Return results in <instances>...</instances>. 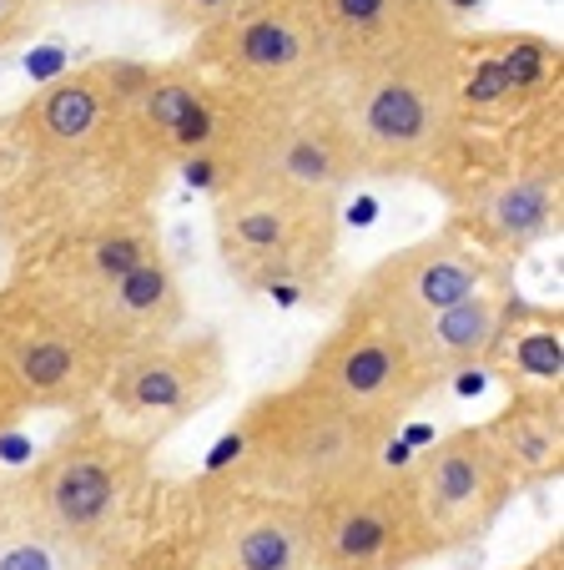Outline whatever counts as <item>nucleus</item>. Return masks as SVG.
<instances>
[{"mask_svg":"<svg viewBox=\"0 0 564 570\" xmlns=\"http://www.w3.org/2000/svg\"><path fill=\"white\" fill-rule=\"evenodd\" d=\"M147 61L101 56L0 111V237L16 253L91 217L157 207L167 167L131 127Z\"/></svg>","mask_w":564,"mask_h":570,"instance_id":"obj_1","label":"nucleus"},{"mask_svg":"<svg viewBox=\"0 0 564 570\" xmlns=\"http://www.w3.org/2000/svg\"><path fill=\"white\" fill-rule=\"evenodd\" d=\"M458 26H428L414 41L363 56L323 81L318 101L338 127L358 177L434 183L438 193L468 173L454 117Z\"/></svg>","mask_w":564,"mask_h":570,"instance_id":"obj_2","label":"nucleus"},{"mask_svg":"<svg viewBox=\"0 0 564 570\" xmlns=\"http://www.w3.org/2000/svg\"><path fill=\"white\" fill-rule=\"evenodd\" d=\"M394 430L298 384L267 389L237 414L212 460V480L283 505H318L388 460Z\"/></svg>","mask_w":564,"mask_h":570,"instance_id":"obj_3","label":"nucleus"},{"mask_svg":"<svg viewBox=\"0 0 564 570\" xmlns=\"http://www.w3.org/2000/svg\"><path fill=\"white\" fill-rule=\"evenodd\" d=\"M151 480V444L121 434L101 410L76 424L21 474L11 500L76 556H101L131 525Z\"/></svg>","mask_w":564,"mask_h":570,"instance_id":"obj_4","label":"nucleus"},{"mask_svg":"<svg viewBox=\"0 0 564 570\" xmlns=\"http://www.w3.org/2000/svg\"><path fill=\"white\" fill-rule=\"evenodd\" d=\"M212 233L222 268L247 293H273L283 303L313 298L338 278V197L247 177L212 197Z\"/></svg>","mask_w":564,"mask_h":570,"instance_id":"obj_5","label":"nucleus"},{"mask_svg":"<svg viewBox=\"0 0 564 570\" xmlns=\"http://www.w3.org/2000/svg\"><path fill=\"white\" fill-rule=\"evenodd\" d=\"M187 61L212 81L273 101H308L333 76L318 0H237L192 36Z\"/></svg>","mask_w":564,"mask_h":570,"instance_id":"obj_6","label":"nucleus"},{"mask_svg":"<svg viewBox=\"0 0 564 570\" xmlns=\"http://www.w3.org/2000/svg\"><path fill=\"white\" fill-rule=\"evenodd\" d=\"M0 374L21 394L26 414H91L111 374V348L101 344L71 308L46 303L26 288H0Z\"/></svg>","mask_w":564,"mask_h":570,"instance_id":"obj_7","label":"nucleus"},{"mask_svg":"<svg viewBox=\"0 0 564 570\" xmlns=\"http://www.w3.org/2000/svg\"><path fill=\"white\" fill-rule=\"evenodd\" d=\"M298 379L328 394L333 404L388 424V430H398L434 394L404 328L358 303H343V318L313 344Z\"/></svg>","mask_w":564,"mask_h":570,"instance_id":"obj_8","label":"nucleus"},{"mask_svg":"<svg viewBox=\"0 0 564 570\" xmlns=\"http://www.w3.org/2000/svg\"><path fill=\"white\" fill-rule=\"evenodd\" d=\"M227 389V348L217 334H177L131 348L111 364L101 410L121 434L157 444L167 430L197 420Z\"/></svg>","mask_w":564,"mask_h":570,"instance_id":"obj_9","label":"nucleus"},{"mask_svg":"<svg viewBox=\"0 0 564 570\" xmlns=\"http://www.w3.org/2000/svg\"><path fill=\"white\" fill-rule=\"evenodd\" d=\"M404 484L414 495V510L424 520V535L434 546V556H454V550L479 546L499 525L509 500L520 495L514 474L504 470V460L484 440L479 424L448 430L444 440L418 450L404 464Z\"/></svg>","mask_w":564,"mask_h":570,"instance_id":"obj_10","label":"nucleus"},{"mask_svg":"<svg viewBox=\"0 0 564 570\" xmlns=\"http://www.w3.org/2000/svg\"><path fill=\"white\" fill-rule=\"evenodd\" d=\"M308 530L313 570H414L424 560H438L404 484V470H388V464L308 505Z\"/></svg>","mask_w":564,"mask_h":570,"instance_id":"obj_11","label":"nucleus"},{"mask_svg":"<svg viewBox=\"0 0 564 570\" xmlns=\"http://www.w3.org/2000/svg\"><path fill=\"white\" fill-rule=\"evenodd\" d=\"M564 51L540 31H458L454 117L464 147L479 131H509L534 101L560 91Z\"/></svg>","mask_w":564,"mask_h":570,"instance_id":"obj_12","label":"nucleus"},{"mask_svg":"<svg viewBox=\"0 0 564 570\" xmlns=\"http://www.w3.org/2000/svg\"><path fill=\"white\" fill-rule=\"evenodd\" d=\"M514 278V268L494 263L489 253H479L464 233L454 227H438V233L418 237L408 248H394L388 258H378L358 283H353L348 303L358 308L384 313L398 328H414V323L434 318V313L454 308V303L474 298V293L494 288V283Z\"/></svg>","mask_w":564,"mask_h":570,"instance_id":"obj_13","label":"nucleus"},{"mask_svg":"<svg viewBox=\"0 0 564 570\" xmlns=\"http://www.w3.org/2000/svg\"><path fill=\"white\" fill-rule=\"evenodd\" d=\"M564 183L550 177L520 173V167H468L454 187H448V227L464 233L479 253H489L494 263L514 268L530 248H540L544 237L560 233L564 213Z\"/></svg>","mask_w":564,"mask_h":570,"instance_id":"obj_14","label":"nucleus"},{"mask_svg":"<svg viewBox=\"0 0 564 570\" xmlns=\"http://www.w3.org/2000/svg\"><path fill=\"white\" fill-rule=\"evenodd\" d=\"M207 520L197 540V570H313L308 510L232 484H207Z\"/></svg>","mask_w":564,"mask_h":570,"instance_id":"obj_15","label":"nucleus"},{"mask_svg":"<svg viewBox=\"0 0 564 570\" xmlns=\"http://www.w3.org/2000/svg\"><path fill=\"white\" fill-rule=\"evenodd\" d=\"M71 313L111 348V358H121L131 348L177 338L181 323H187V298H181V278L171 268V258L157 253V258H147L141 268H131L127 278H117L111 288H101L97 298H86Z\"/></svg>","mask_w":564,"mask_h":570,"instance_id":"obj_16","label":"nucleus"},{"mask_svg":"<svg viewBox=\"0 0 564 570\" xmlns=\"http://www.w3.org/2000/svg\"><path fill=\"white\" fill-rule=\"evenodd\" d=\"M514 298H520V293H514V278H504V283H494V288L474 293V298H464V303H454V308L404 328L428 384L438 389L454 374H464V368L484 364L494 338H499V328H504V318H509Z\"/></svg>","mask_w":564,"mask_h":570,"instance_id":"obj_17","label":"nucleus"},{"mask_svg":"<svg viewBox=\"0 0 564 570\" xmlns=\"http://www.w3.org/2000/svg\"><path fill=\"white\" fill-rule=\"evenodd\" d=\"M253 177L298 187V193H328V197H343V187L358 183L338 127H333L328 111H323L313 97L288 111V121H283L277 137L267 141V151H263Z\"/></svg>","mask_w":564,"mask_h":570,"instance_id":"obj_18","label":"nucleus"},{"mask_svg":"<svg viewBox=\"0 0 564 570\" xmlns=\"http://www.w3.org/2000/svg\"><path fill=\"white\" fill-rule=\"evenodd\" d=\"M484 440L494 444V454L504 460V470L514 474L520 490L530 484H550L564 470V399L560 389L544 394H509L494 420L479 424Z\"/></svg>","mask_w":564,"mask_h":570,"instance_id":"obj_19","label":"nucleus"},{"mask_svg":"<svg viewBox=\"0 0 564 570\" xmlns=\"http://www.w3.org/2000/svg\"><path fill=\"white\" fill-rule=\"evenodd\" d=\"M484 368H494V379L509 384V394H544V389H560V379H564V313L544 308V303L514 298V308H509V318H504Z\"/></svg>","mask_w":564,"mask_h":570,"instance_id":"obj_20","label":"nucleus"},{"mask_svg":"<svg viewBox=\"0 0 564 570\" xmlns=\"http://www.w3.org/2000/svg\"><path fill=\"white\" fill-rule=\"evenodd\" d=\"M318 21L328 36L333 71L388 51V46L414 41L428 26H448L424 0H318Z\"/></svg>","mask_w":564,"mask_h":570,"instance_id":"obj_21","label":"nucleus"},{"mask_svg":"<svg viewBox=\"0 0 564 570\" xmlns=\"http://www.w3.org/2000/svg\"><path fill=\"white\" fill-rule=\"evenodd\" d=\"M76 560L81 556L46 525H36L16 500L0 510V570H76Z\"/></svg>","mask_w":564,"mask_h":570,"instance_id":"obj_22","label":"nucleus"},{"mask_svg":"<svg viewBox=\"0 0 564 570\" xmlns=\"http://www.w3.org/2000/svg\"><path fill=\"white\" fill-rule=\"evenodd\" d=\"M46 6L51 0H0V51L26 46L46 26Z\"/></svg>","mask_w":564,"mask_h":570,"instance_id":"obj_23","label":"nucleus"},{"mask_svg":"<svg viewBox=\"0 0 564 570\" xmlns=\"http://www.w3.org/2000/svg\"><path fill=\"white\" fill-rule=\"evenodd\" d=\"M237 0H157V11H161V21L171 26V31H181V36H197L202 26H212L217 16H227Z\"/></svg>","mask_w":564,"mask_h":570,"instance_id":"obj_24","label":"nucleus"},{"mask_svg":"<svg viewBox=\"0 0 564 570\" xmlns=\"http://www.w3.org/2000/svg\"><path fill=\"white\" fill-rule=\"evenodd\" d=\"M26 420V404H21V394L11 389V379L0 374V434L6 430H16V424Z\"/></svg>","mask_w":564,"mask_h":570,"instance_id":"obj_25","label":"nucleus"},{"mask_svg":"<svg viewBox=\"0 0 564 570\" xmlns=\"http://www.w3.org/2000/svg\"><path fill=\"white\" fill-rule=\"evenodd\" d=\"M424 6H428V11H438V16H444L448 26H458V31H464V21H468V16H474V11H479L484 0H424Z\"/></svg>","mask_w":564,"mask_h":570,"instance_id":"obj_26","label":"nucleus"},{"mask_svg":"<svg viewBox=\"0 0 564 570\" xmlns=\"http://www.w3.org/2000/svg\"><path fill=\"white\" fill-rule=\"evenodd\" d=\"M530 570H560V540H554V546L550 550H544V556L540 560H534V566Z\"/></svg>","mask_w":564,"mask_h":570,"instance_id":"obj_27","label":"nucleus"},{"mask_svg":"<svg viewBox=\"0 0 564 570\" xmlns=\"http://www.w3.org/2000/svg\"><path fill=\"white\" fill-rule=\"evenodd\" d=\"M0 313H6V298H0Z\"/></svg>","mask_w":564,"mask_h":570,"instance_id":"obj_28","label":"nucleus"},{"mask_svg":"<svg viewBox=\"0 0 564 570\" xmlns=\"http://www.w3.org/2000/svg\"><path fill=\"white\" fill-rule=\"evenodd\" d=\"M76 6H81V0H76Z\"/></svg>","mask_w":564,"mask_h":570,"instance_id":"obj_29","label":"nucleus"}]
</instances>
